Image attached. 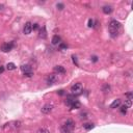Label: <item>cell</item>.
<instances>
[{"label":"cell","instance_id":"cell-1","mask_svg":"<svg viewBox=\"0 0 133 133\" xmlns=\"http://www.w3.org/2000/svg\"><path fill=\"white\" fill-rule=\"evenodd\" d=\"M121 28V23L117 20H111L109 23V32L112 38H115L118 33V30Z\"/></svg>","mask_w":133,"mask_h":133},{"label":"cell","instance_id":"cell-2","mask_svg":"<svg viewBox=\"0 0 133 133\" xmlns=\"http://www.w3.org/2000/svg\"><path fill=\"white\" fill-rule=\"evenodd\" d=\"M75 128V123L72 120H68L65 125L61 128V132L62 133H70Z\"/></svg>","mask_w":133,"mask_h":133},{"label":"cell","instance_id":"cell-3","mask_svg":"<svg viewBox=\"0 0 133 133\" xmlns=\"http://www.w3.org/2000/svg\"><path fill=\"white\" fill-rule=\"evenodd\" d=\"M82 91V84L80 82H77V83H75L72 85L71 87V93L74 94V95H79Z\"/></svg>","mask_w":133,"mask_h":133},{"label":"cell","instance_id":"cell-4","mask_svg":"<svg viewBox=\"0 0 133 133\" xmlns=\"http://www.w3.org/2000/svg\"><path fill=\"white\" fill-rule=\"evenodd\" d=\"M21 70H22V72L24 73V75L27 76V77H31L33 75L32 69H31V67L28 66V65H23V66H21Z\"/></svg>","mask_w":133,"mask_h":133},{"label":"cell","instance_id":"cell-5","mask_svg":"<svg viewBox=\"0 0 133 133\" xmlns=\"http://www.w3.org/2000/svg\"><path fill=\"white\" fill-rule=\"evenodd\" d=\"M14 46H15L14 42L5 43V44H3V45L1 46V50H2V52H9L14 48Z\"/></svg>","mask_w":133,"mask_h":133},{"label":"cell","instance_id":"cell-6","mask_svg":"<svg viewBox=\"0 0 133 133\" xmlns=\"http://www.w3.org/2000/svg\"><path fill=\"white\" fill-rule=\"evenodd\" d=\"M57 80H58V77H57L55 74H51V75H49V76H48L47 83L49 84V85H53V84L56 83Z\"/></svg>","mask_w":133,"mask_h":133},{"label":"cell","instance_id":"cell-7","mask_svg":"<svg viewBox=\"0 0 133 133\" xmlns=\"http://www.w3.org/2000/svg\"><path fill=\"white\" fill-rule=\"evenodd\" d=\"M31 31H32V24L30 22H27L25 25H24L23 32H24V34H29Z\"/></svg>","mask_w":133,"mask_h":133},{"label":"cell","instance_id":"cell-8","mask_svg":"<svg viewBox=\"0 0 133 133\" xmlns=\"http://www.w3.org/2000/svg\"><path fill=\"white\" fill-rule=\"evenodd\" d=\"M52 109H53V105H52V104H46V105H44L42 107V112L47 114V113L51 112Z\"/></svg>","mask_w":133,"mask_h":133},{"label":"cell","instance_id":"cell-9","mask_svg":"<svg viewBox=\"0 0 133 133\" xmlns=\"http://www.w3.org/2000/svg\"><path fill=\"white\" fill-rule=\"evenodd\" d=\"M54 72L58 74H65L66 73V69L62 66H56V67H54Z\"/></svg>","mask_w":133,"mask_h":133},{"label":"cell","instance_id":"cell-10","mask_svg":"<svg viewBox=\"0 0 133 133\" xmlns=\"http://www.w3.org/2000/svg\"><path fill=\"white\" fill-rule=\"evenodd\" d=\"M80 106H81V104H80V102H79V101L74 100L73 103H72V105L70 106V107H71L72 109H78V108H80Z\"/></svg>","mask_w":133,"mask_h":133},{"label":"cell","instance_id":"cell-11","mask_svg":"<svg viewBox=\"0 0 133 133\" xmlns=\"http://www.w3.org/2000/svg\"><path fill=\"white\" fill-rule=\"evenodd\" d=\"M120 105H121V100L120 99H117V100H114L111 103L110 108H118V107H120Z\"/></svg>","mask_w":133,"mask_h":133},{"label":"cell","instance_id":"cell-12","mask_svg":"<svg viewBox=\"0 0 133 133\" xmlns=\"http://www.w3.org/2000/svg\"><path fill=\"white\" fill-rule=\"evenodd\" d=\"M40 38H47V32H46V27H45V26H43V27L41 28V30H40Z\"/></svg>","mask_w":133,"mask_h":133},{"label":"cell","instance_id":"cell-13","mask_svg":"<svg viewBox=\"0 0 133 133\" xmlns=\"http://www.w3.org/2000/svg\"><path fill=\"white\" fill-rule=\"evenodd\" d=\"M52 44L53 45H57V44H60V37L57 34H55L54 37L52 38Z\"/></svg>","mask_w":133,"mask_h":133},{"label":"cell","instance_id":"cell-14","mask_svg":"<svg viewBox=\"0 0 133 133\" xmlns=\"http://www.w3.org/2000/svg\"><path fill=\"white\" fill-rule=\"evenodd\" d=\"M102 11H103L104 14H110L111 11H112V8L109 5H105V6H103Z\"/></svg>","mask_w":133,"mask_h":133},{"label":"cell","instance_id":"cell-15","mask_svg":"<svg viewBox=\"0 0 133 133\" xmlns=\"http://www.w3.org/2000/svg\"><path fill=\"white\" fill-rule=\"evenodd\" d=\"M16 65L14 64V62H8V65H6V69L8 70V71H13V70L16 69Z\"/></svg>","mask_w":133,"mask_h":133},{"label":"cell","instance_id":"cell-16","mask_svg":"<svg viewBox=\"0 0 133 133\" xmlns=\"http://www.w3.org/2000/svg\"><path fill=\"white\" fill-rule=\"evenodd\" d=\"M83 127H84V129H86V130H91L94 127H95V125L91 124V123H86V124L83 125Z\"/></svg>","mask_w":133,"mask_h":133},{"label":"cell","instance_id":"cell-17","mask_svg":"<svg viewBox=\"0 0 133 133\" xmlns=\"http://www.w3.org/2000/svg\"><path fill=\"white\" fill-rule=\"evenodd\" d=\"M103 91H104L105 94L109 93V91H110V86L108 85V84H105V85L103 86Z\"/></svg>","mask_w":133,"mask_h":133},{"label":"cell","instance_id":"cell-18","mask_svg":"<svg viewBox=\"0 0 133 133\" xmlns=\"http://www.w3.org/2000/svg\"><path fill=\"white\" fill-rule=\"evenodd\" d=\"M125 97L128 99V100H132V99H133V93H132V91H129V93L126 94Z\"/></svg>","mask_w":133,"mask_h":133},{"label":"cell","instance_id":"cell-19","mask_svg":"<svg viewBox=\"0 0 133 133\" xmlns=\"http://www.w3.org/2000/svg\"><path fill=\"white\" fill-rule=\"evenodd\" d=\"M38 133H50V131L46 128H41V129L38 130Z\"/></svg>","mask_w":133,"mask_h":133},{"label":"cell","instance_id":"cell-20","mask_svg":"<svg viewBox=\"0 0 133 133\" xmlns=\"http://www.w3.org/2000/svg\"><path fill=\"white\" fill-rule=\"evenodd\" d=\"M127 108H128V107H127V106H125V105H124V106H122V107L120 108L121 112H122L123 114H126V112H127Z\"/></svg>","mask_w":133,"mask_h":133},{"label":"cell","instance_id":"cell-21","mask_svg":"<svg viewBox=\"0 0 133 133\" xmlns=\"http://www.w3.org/2000/svg\"><path fill=\"white\" fill-rule=\"evenodd\" d=\"M125 106H127V107H130V106L132 105V100H128V99H126L125 100Z\"/></svg>","mask_w":133,"mask_h":133},{"label":"cell","instance_id":"cell-22","mask_svg":"<svg viewBox=\"0 0 133 133\" xmlns=\"http://www.w3.org/2000/svg\"><path fill=\"white\" fill-rule=\"evenodd\" d=\"M73 99H67V100H66V104H67V105H69V106H71L72 105V103H73Z\"/></svg>","mask_w":133,"mask_h":133},{"label":"cell","instance_id":"cell-23","mask_svg":"<svg viewBox=\"0 0 133 133\" xmlns=\"http://www.w3.org/2000/svg\"><path fill=\"white\" fill-rule=\"evenodd\" d=\"M56 6H57V8H58V9H60V11H61V9H64V8H65V5L62 3H57Z\"/></svg>","mask_w":133,"mask_h":133},{"label":"cell","instance_id":"cell-24","mask_svg":"<svg viewBox=\"0 0 133 133\" xmlns=\"http://www.w3.org/2000/svg\"><path fill=\"white\" fill-rule=\"evenodd\" d=\"M88 26L89 27H94V20L93 19H89L88 20Z\"/></svg>","mask_w":133,"mask_h":133},{"label":"cell","instance_id":"cell-25","mask_svg":"<svg viewBox=\"0 0 133 133\" xmlns=\"http://www.w3.org/2000/svg\"><path fill=\"white\" fill-rule=\"evenodd\" d=\"M59 48H60V49H67L68 46L66 44H59Z\"/></svg>","mask_w":133,"mask_h":133},{"label":"cell","instance_id":"cell-26","mask_svg":"<svg viewBox=\"0 0 133 133\" xmlns=\"http://www.w3.org/2000/svg\"><path fill=\"white\" fill-rule=\"evenodd\" d=\"M72 58H73V62H74V64H76V66H78V62H77V58H76V57L73 55V56H72Z\"/></svg>","mask_w":133,"mask_h":133},{"label":"cell","instance_id":"cell-27","mask_svg":"<svg viewBox=\"0 0 133 133\" xmlns=\"http://www.w3.org/2000/svg\"><path fill=\"white\" fill-rule=\"evenodd\" d=\"M32 29H34V30L38 29V24H33V26H32Z\"/></svg>","mask_w":133,"mask_h":133},{"label":"cell","instance_id":"cell-28","mask_svg":"<svg viewBox=\"0 0 133 133\" xmlns=\"http://www.w3.org/2000/svg\"><path fill=\"white\" fill-rule=\"evenodd\" d=\"M3 72H4V67H0V74H2V73H3Z\"/></svg>","mask_w":133,"mask_h":133},{"label":"cell","instance_id":"cell-29","mask_svg":"<svg viewBox=\"0 0 133 133\" xmlns=\"http://www.w3.org/2000/svg\"><path fill=\"white\" fill-rule=\"evenodd\" d=\"M64 91H62V89H60V91H57V94H59V95H64V94H65Z\"/></svg>","mask_w":133,"mask_h":133},{"label":"cell","instance_id":"cell-30","mask_svg":"<svg viewBox=\"0 0 133 133\" xmlns=\"http://www.w3.org/2000/svg\"><path fill=\"white\" fill-rule=\"evenodd\" d=\"M93 61H94V62L98 61V57H97V56H94V57H93Z\"/></svg>","mask_w":133,"mask_h":133}]
</instances>
